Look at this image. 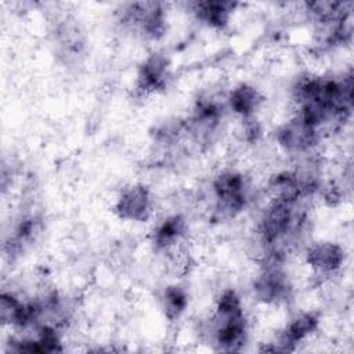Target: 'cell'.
Segmentation results:
<instances>
[{"label":"cell","instance_id":"obj_14","mask_svg":"<svg viewBox=\"0 0 354 354\" xmlns=\"http://www.w3.org/2000/svg\"><path fill=\"white\" fill-rule=\"evenodd\" d=\"M243 133L248 141H256L261 136V126L254 116L243 118Z\"/></svg>","mask_w":354,"mask_h":354},{"label":"cell","instance_id":"obj_1","mask_svg":"<svg viewBox=\"0 0 354 354\" xmlns=\"http://www.w3.org/2000/svg\"><path fill=\"white\" fill-rule=\"evenodd\" d=\"M122 21L138 29L148 39H159L166 30V17L162 3H133L123 10Z\"/></svg>","mask_w":354,"mask_h":354},{"label":"cell","instance_id":"obj_5","mask_svg":"<svg viewBox=\"0 0 354 354\" xmlns=\"http://www.w3.org/2000/svg\"><path fill=\"white\" fill-rule=\"evenodd\" d=\"M277 141L289 152H304L317 144L318 130L296 115L278 129Z\"/></svg>","mask_w":354,"mask_h":354},{"label":"cell","instance_id":"obj_11","mask_svg":"<svg viewBox=\"0 0 354 354\" xmlns=\"http://www.w3.org/2000/svg\"><path fill=\"white\" fill-rule=\"evenodd\" d=\"M235 7L236 4L230 1H196L194 3V12L209 26L223 29L228 24Z\"/></svg>","mask_w":354,"mask_h":354},{"label":"cell","instance_id":"obj_8","mask_svg":"<svg viewBox=\"0 0 354 354\" xmlns=\"http://www.w3.org/2000/svg\"><path fill=\"white\" fill-rule=\"evenodd\" d=\"M319 319L313 313H303L293 318L283 332L279 335L277 343L274 347H271L270 351H292L295 350V346L304 339H307L310 335H313L318 328Z\"/></svg>","mask_w":354,"mask_h":354},{"label":"cell","instance_id":"obj_12","mask_svg":"<svg viewBox=\"0 0 354 354\" xmlns=\"http://www.w3.org/2000/svg\"><path fill=\"white\" fill-rule=\"evenodd\" d=\"M228 102L230 108L243 119L254 116V112L261 104V95L253 86L242 83L231 90Z\"/></svg>","mask_w":354,"mask_h":354},{"label":"cell","instance_id":"obj_6","mask_svg":"<svg viewBox=\"0 0 354 354\" xmlns=\"http://www.w3.org/2000/svg\"><path fill=\"white\" fill-rule=\"evenodd\" d=\"M170 77L169 61L163 54H149L138 68L137 88L144 94L163 90Z\"/></svg>","mask_w":354,"mask_h":354},{"label":"cell","instance_id":"obj_4","mask_svg":"<svg viewBox=\"0 0 354 354\" xmlns=\"http://www.w3.org/2000/svg\"><path fill=\"white\" fill-rule=\"evenodd\" d=\"M152 196L149 189L142 184H134L124 188L116 201V214L129 221H147L152 214Z\"/></svg>","mask_w":354,"mask_h":354},{"label":"cell","instance_id":"obj_10","mask_svg":"<svg viewBox=\"0 0 354 354\" xmlns=\"http://www.w3.org/2000/svg\"><path fill=\"white\" fill-rule=\"evenodd\" d=\"M185 220L180 214L169 216L152 232V243L158 250H170L177 246L185 234Z\"/></svg>","mask_w":354,"mask_h":354},{"label":"cell","instance_id":"obj_7","mask_svg":"<svg viewBox=\"0 0 354 354\" xmlns=\"http://www.w3.org/2000/svg\"><path fill=\"white\" fill-rule=\"evenodd\" d=\"M308 267L318 275H330L344 263V249L335 242L322 241L313 243L306 254Z\"/></svg>","mask_w":354,"mask_h":354},{"label":"cell","instance_id":"obj_3","mask_svg":"<svg viewBox=\"0 0 354 354\" xmlns=\"http://www.w3.org/2000/svg\"><path fill=\"white\" fill-rule=\"evenodd\" d=\"M290 285L282 270V261L266 260V266L253 283V292L259 301L275 304L288 297Z\"/></svg>","mask_w":354,"mask_h":354},{"label":"cell","instance_id":"obj_9","mask_svg":"<svg viewBox=\"0 0 354 354\" xmlns=\"http://www.w3.org/2000/svg\"><path fill=\"white\" fill-rule=\"evenodd\" d=\"M214 321H216L214 337L217 344L223 350H228V351L239 350L246 340V332H248L243 313L236 315H230V317L214 315Z\"/></svg>","mask_w":354,"mask_h":354},{"label":"cell","instance_id":"obj_2","mask_svg":"<svg viewBox=\"0 0 354 354\" xmlns=\"http://www.w3.org/2000/svg\"><path fill=\"white\" fill-rule=\"evenodd\" d=\"M213 191L217 199V207L224 214L234 216L248 202L245 177L234 170L220 173L213 181Z\"/></svg>","mask_w":354,"mask_h":354},{"label":"cell","instance_id":"obj_13","mask_svg":"<svg viewBox=\"0 0 354 354\" xmlns=\"http://www.w3.org/2000/svg\"><path fill=\"white\" fill-rule=\"evenodd\" d=\"M162 304H163L165 315L170 321H174L180 318V315L185 311L188 306V296L181 286L170 285L163 292Z\"/></svg>","mask_w":354,"mask_h":354}]
</instances>
